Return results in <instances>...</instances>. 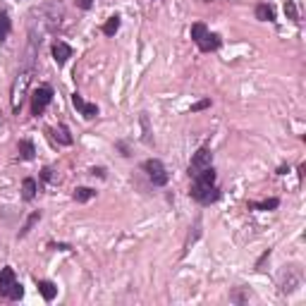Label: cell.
<instances>
[{"label":"cell","mask_w":306,"mask_h":306,"mask_svg":"<svg viewBox=\"0 0 306 306\" xmlns=\"http://www.w3.org/2000/svg\"><path fill=\"white\" fill-rule=\"evenodd\" d=\"M196 46H199V48L203 51V53L218 51V48H220V36H218V34H211V31H208V34H206V36H203V39H201L199 43H196Z\"/></svg>","instance_id":"cell-8"},{"label":"cell","mask_w":306,"mask_h":306,"mask_svg":"<svg viewBox=\"0 0 306 306\" xmlns=\"http://www.w3.org/2000/svg\"><path fill=\"white\" fill-rule=\"evenodd\" d=\"M41 177H43L46 182H51V180H53V170H51V168H43V173H41Z\"/></svg>","instance_id":"cell-23"},{"label":"cell","mask_w":306,"mask_h":306,"mask_svg":"<svg viewBox=\"0 0 306 306\" xmlns=\"http://www.w3.org/2000/svg\"><path fill=\"white\" fill-rule=\"evenodd\" d=\"M77 2H79V7H81V10H89V7L93 5V0H77Z\"/></svg>","instance_id":"cell-24"},{"label":"cell","mask_w":306,"mask_h":306,"mask_svg":"<svg viewBox=\"0 0 306 306\" xmlns=\"http://www.w3.org/2000/svg\"><path fill=\"white\" fill-rule=\"evenodd\" d=\"M278 206H280L278 199H266V201H258V203H249V208H253V211H273Z\"/></svg>","instance_id":"cell-15"},{"label":"cell","mask_w":306,"mask_h":306,"mask_svg":"<svg viewBox=\"0 0 306 306\" xmlns=\"http://www.w3.org/2000/svg\"><path fill=\"white\" fill-rule=\"evenodd\" d=\"M72 106L77 108L86 120H93V118L98 115V106H96V103H86L79 93H72Z\"/></svg>","instance_id":"cell-5"},{"label":"cell","mask_w":306,"mask_h":306,"mask_svg":"<svg viewBox=\"0 0 306 306\" xmlns=\"http://www.w3.org/2000/svg\"><path fill=\"white\" fill-rule=\"evenodd\" d=\"M55 139H58L60 144H65V146H69V144H72V136H69V129H67L65 124H60V127L55 129Z\"/></svg>","instance_id":"cell-18"},{"label":"cell","mask_w":306,"mask_h":306,"mask_svg":"<svg viewBox=\"0 0 306 306\" xmlns=\"http://www.w3.org/2000/svg\"><path fill=\"white\" fill-rule=\"evenodd\" d=\"M14 282H17V278H14L12 268H2L0 270V297H7V292H10V287Z\"/></svg>","instance_id":"cell-7"},{"label":"cell","mask_w":306,"mask_h":306,"mask_svg":"<svg viewBox=\"0 0 306 306\" xmlns=\"http://www.w3.org/2000/svg\"><path fill=\"white\" fill-rule=\"evenodd\" d=\"M24 297V287L19 285V282H14L12 287H10V292H7V299H12V302H19Z\"/></svg>","instance_id":"cell-19"},{"label":"cell","mask_w":306,"mask_h":306,"mask_svg":"<svg viewBox=\"0 0 306 306\" xmlns=\"http://www.w3.org/2000/svg\"><path fill=\"white\" fill-rule=\"evenodd\" d=\"M34 196H36V180L27 177V180L22 182V199H24V201H31Z\"/></svg>","instance_id":"cell-12"},{"label":"cell","mask_w":306,"mask_h":306,"mask_svg":"<svg viewBox=\"0 0 306 306\" xmlns=\"http://www.w3.org/2000/svg\"><path fill=\"white\" fill-rule=\"evenodd\" d=\"M51 101H53V89L51 86H39V89H34L31 93V113L39 118L43 115V110L51 106Z\"/></svg>","instance_id":"cell-2"},{"label":"cell","mask_w":306,"mask_h":306,"mask_svg":"<svg viewBox=\"0 0 306 306\" xmlns=\"http://www.w3.org/2000/svg\"><path fill=\"white\" fill-rule=\"evenodd\" d=\"M211 165H213V151L211 148H199L191 156V163H189V177H196L201 170H206Z\"/></svg>","instance_id":"cell-4"},{"label":"cell","mask_w":306,"mask_h":306,"mask_svg":"<svg viewBox=\"0 0 306 306\" xmlns=\"http://www.w3.org/2000/svg\"><path fill=\"white\" fill-rule=\"evenodd\" d=\"M256 19H261V22H275V12H273V7L270 5H256Z\"/></svg>","instance_id":"cell-10"},{"label":"cell","mask_w":306,"mask_h":306,"mask_svg":"<svg viewBox=\"0 0 306 306\" xmlns=\"http://www.w3.org/2000/svg\"><path fill=\"white\" fill-rule=\"evenodd\" d=\"M17 148H19V156L24 160H34V156H36V148H34V144H31L29 139H22Z\"/></svg>","instance_id":"cell-13"},{"label":"cell","mask_w":306,"mask_h":306,"mask_svg":"<svg viewBox=\"0 0 306 306\" xmlns=\"http://www.w3.org/2000/svg\"><path fill=\"white\" fill-rule=\"evenodd\" d=\"M39 292L46 302H53L55 297H58V287H55L51 280H39Z\"/></svg>","instance_id":"cell-9"},{"label":"cell","mask_w":306,"mask_h":306,"mask_svg":"<svg viewBox=\"0 0 306 306\" xmlns=\"http://www.w3.org/2000/svg\"><path fill=\"white\" fill-rule=\"evenodd\" d=\"M144 170H146V175L151 177V182L156 186H165L168 184V180H170V175H168V170H165V165L160 163L158 158H151L144 163Z\"/></svg>","instance_id":"cell-3"},{"label":"cell","mask_w":306,"mask_h":306,"mask_svg":"<svg viewBox=\"0 0 306 306\" xmlns=\"http://www.w3.org/2000/svg\"><path fill=\"white\" fill-rule=\"evenodd\" d=\"M69 58H72V48H69L67 43H62V41H55L53 43V60L55 62H58V65H65Z\"/></svg>","instance_id":"cell-6"},{"label":"cell","mask_w":306,"mask_h":306,"mask_svg":"<svg viewBox=\"0 0 306 306\" xmlns=\"http://www.w3.org/2000/svg\"><path fill=\"white\" fill-rule=\"evenodd\" d=\"M39 220H41V213H39V211H36V213H31V215H29V220H27V223H24V227L19 230V237H27V235H29V232H31V230H34V225H36Z\"/></svg>","instance_id":"cell-16"},{"label":"cell","mask_w":306,"mask_h":306,"mask_svg":"<svg viewBox=\"0 0 306 306\" xmlns=\"http://www.w3.org/2000/svg\"><path fill=\"white\" fill-rule=\"evenodd\" d=\"M7 34H10V19L7 14H0V43L7 39Z\"/></svg>","instance_id":"cell-20"},{"label":"cell","mask_w":306,"mask_h":306,"mask_svg":"<svg viewBox=\"0 0 306 306\" xmlns=\"http://www.w3.org/2000/svg\"><path fill=\"white\" fill-rule=\"evenodd\" d=\"M96 196V189H89V186H77L74 189V201L77 203H86V201H91Z\"/></svg>","instance_id":"cell-11"},{"label":"cell","mask_w":306,"mask_h":306,"mask_svg":"<svg viewBox=\"0 0 306 306\" xmlns=\"http://www.w3.org/2000/svg\"><path fill=\"white\" fill-rule=\"evenodd\" d=\"M208 34V29H206V24L203 22H196V24H191V41L194 43H199L203 36Z\"/></svg>","instance_id":"cell-17"},{"label":"cell","mask_w":306,"mask_h":306,"mask_svg":"<svg viewBox=\"0 0 306 306\" xmlns=\"http://www.w3.org/2000/svg\"><path fill=\"white\" fill-rule=\"evenodd\" d=\"M118 29H120V17H118V14H113L106 24H103V34H106V36H115V34H118Z\"/></svg>","instance_id":"cell-14"},{"label":"cell","mask_w":306,"mask_h":306,"mask_svg":"<svg viewBox=\"0 0 306 306\" xmlns=\"http://www.w3.org/2000/svg\"><path fill=\"white\" fill-rule=\"evenodd\" d=\"M91 175H98V177H106V170H103V168H93V170H91Z\"/></svg>","instance_id":"cell-25"},{"label":"cell","mask_w":306,"mask_h":306,"mask_svg":"<svg viewBox=\"0 0 306 306\" xmlns=\"http://www.w3.org/2000/svg\"><path fill=\"white\" fill-rule=\"evenodd\" d=\"M211 106V101L208 98H203V101H199V103H194L191 106V113H199V110H206V108Z\"/></svg>","instance_id":"cell-22"},{"label":"cell","mask_w":306,"mask_h":306,"mask_svg":"<svg viewBox=\"0 0 306 306\" xmlns=\"http://www.w3.org/2000/svg\"><path fill=\"white\" fill-rule=\"evenodd\" d=\"M191 199L203 203V206H208V203H215V201L220 199V191H218V186L215 184H206V182H196L194 180V184H191Z\"/></svg>","instance_id":"cell-1"},{"label":"cell","mask_w":306,"mask_h":306,"mask_svg":"<svg viewBox=\"0 0 306 306\" xmlns=\"http://www.w3.org/2000/svg\"><path fill=\"white\" fill-rule=\"evenodd\" d=\"M285 14H287L290 19H297V5H294L292 0H287V2H285Z\"/></svg>","instance_id":"cell-21"}]
</instances>
